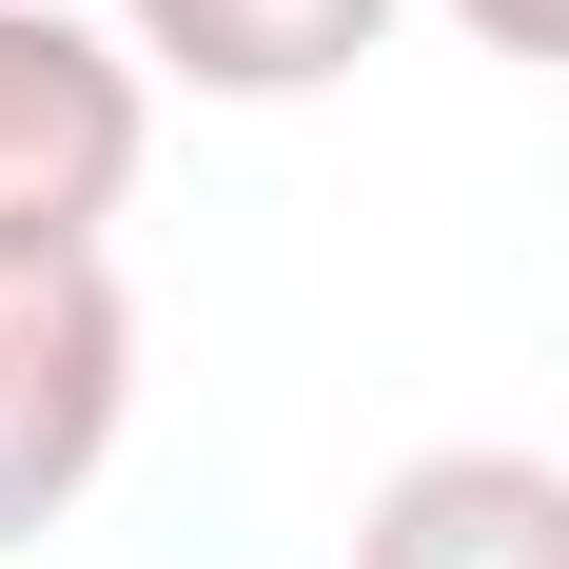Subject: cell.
Segmentation results:
<instances>
[{"mask_svg":"<svg viewBox=\"0 0 569 569\" xmlns=\"http://www.w3.org/2000/svg\"><path fill=\"white\" fill-rule=\"evenodd\" d=\"M138 412V295L99 236H0V530H59Z\"/></svg>","mask_w":569,"mask_h":569,"instance_id":"6da1fadb","label":"cell"},{"mask_svg":"<svg viewBox=\"0 0 569 569\" xmlns=\"http://www.w3.org/2000/svg\"><path fill=\"white\" fill-rule=\"evenodd\" d=\"M138 138H158L138 40L59 20V0H0V236H99L138 197Z\"/></svg>","mask_w":569,"mask_h":569,"instance_id":"7a4b0ae2","label":"cell"},{"mask_svg":"<svg viewBox=\"0 0 569 569\" xmlns=\"http://www.w3.org/2000/svg\"><path fill=\"white\" fill-rule=\"evenodd\" d=\"M118 40L138 79H197V99H335L393 40V0H118Z\"/></svg>","mask_w":569,"mask_h":569,"instance_id":"3957f363","label":"cell"},{"mask_svg":"<svg viewBox=\"0 0 569 569\" xmlns=\"http://www.w3.org/2000/svg\"><path fill=\"white\" fill-rule=\"evenodd\" d=\"M353 569H569V471L550 452H412L353 511Z\"/></svg>","mask_w":569,"mask_h":569,"instance_id":"277c9868","label":"cell"},{"mask_svg":"<svg viewBox=\"0 0 569 569\" xmlns=\"http://www.w3.org/2000/svg\"><path fill=\"white\" fill-rule=\"evenodd\" d=\"M452 20H471L491 59H550V79H569V0H452Z\"/></svg>","mask_w":569,"mask_h":569,"instance_id":"5b68a950","label":"cell"}]
</instances>
